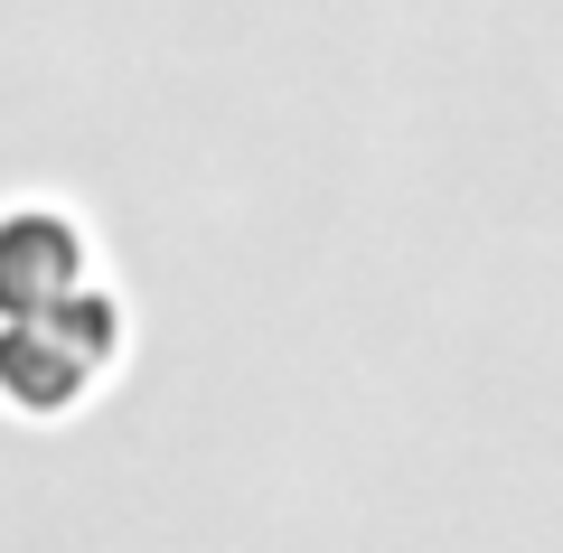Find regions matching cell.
Here are the masks:
<instances>
[{"mask_svg":"<svg viewBox=\"0 0 563 553\" xmlns=\"http://www.w3.org/2000/svg\"><path fill=\"white\" fill-rule=\"evenodd\" d=\"M66 273H76V235H66V217H47V207L0 217V310H20V300L47 310Z\"/></svg>","mask_w":563,"mask_h":553,"instance_id":"obj_1","label":"cell"}]
</instances>
